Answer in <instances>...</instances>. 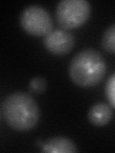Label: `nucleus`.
I'll list each match as a JSON object with an SVG mask.
<instances>
[{"instance_id":"f257e3e1","label":"nucleus","mask_w":115,"mask_h":153,"mask_svg":"<svg viewBox=\"0 0 115 153\" xmlns=\"http://www.w3.org/2000/svg\"><path fill=\"white\" fill-rule=\"evenodd\" d=\"M2 111L6 122L17 131H28L40 121V110L31 95L17 91L4 100Z\"/></svg>"},{"instance_id":"f03ea898","label":"nucleus","mask_w":115,"mask_h":153,"mask_svg":"<svg viewBox=\"0 0 115 153\" xmlns=\"http://www.w3.org/2000/svg\"><path fill=\"white\" fill-rule=\"evenodd\" d=\"M107 63L102 54L92 48L76 54L69 64L72 81L81 87H90L99 83L105 75Z\"/></svg>"},{"instance_id":"7ed1b4c3","label":"nucleus","mask_w":115,"mask_h":153,"mask_svg":"<svg viewBox=\"0 0 115 153\" xmlns=\"http://www.w3.org/2000/svg\"><path fill=\"white\" fill-rule=\"evenodd\" d=\"M90 12V4L86 0H62L57 5L56 18L61 28L70 30L85 23Z\"/></svg>"},{"instance_id":"20e7f679","label":"nucleus","mask_w":115,"mask_h":153,"mask_svg":"<svg viewBox=\"0 0 115 153\" xmlns=\"http://www.w3.org/2000/svg\"><path fill=\"white\" fill-rule=\"evenodd\" d=\"M20 25L32 36H46L53 30V20L49 12L40 5H30L20 14Z\"/></svg>"},{"instance_id":"39448f33","label":"nucleus","mask_w":115,"mask_h":153,"mask_svg":"<svg viewBox=\"0 0 115 153\" xmlns=\"http://www.w3.org/2000/svg\"><path fill=\"white\" fill-rule=\"evenodd\" d=\"M43 43L46 49L54 55H65L73 49L75 37L69 30L58 28L44 36Z\"/></svg>"},{"instance_id":"423d86ee","label":"nucleus","mask_w":115,"mask_h":153,"mask_svg":"<svg viewBox=\"0 0 115 153\" xmlns=\"http://www.w3.org/2000/svg\"><path fill=\"white\" fill-rule=\"evenodd\" d=\"M41 150L46 153H75L79 149L76 143L66 137H51L42 143Z\"/></svg>"},{"instance_id":"0eeeda50","label":"nucleus","mask_w":115,"mask_h":153,"mask_svg":"<svg viewBox=\"0 0 115 153\" xmlns=\"http://www.w3.org/2000/svg\"><path fill=\"white\" fill-rule=\"evenodd\" d=\"M113 116V108L105 102H98L92 105L89 110L87 117L89 122L97 126H102L110 122Z\"/></svg>"},{"instance_id":"6e6552de","label":"nucleus","mask_w":115,"mask_h":153,"mask_svg":"<svg viewBox=\"0 0 115 153\" xmlns=\"http://www.w3.org/2000/svg\"><path fill=\"white\" fill-rule=\"evenodd\" d=\"M102 46L105 51L111 54L115 52V23L110 24L105 29L102 37Z\"/></svg>"},{"instance_id":"1a4fd4ad","label":"nucleus","mask_w":115,"mask_h":153,"mask_svg":"<svg viewBox=\"0 0 115 153\" xmlns=\"http://www.w3.org/2000/svg\"><path fill=\"white\" fill-rule=\"evenodd\" d=\"M105 91V96H107V98L108 100L109 105L112 108H114L115 105V75L114 74H111V76L108 79Z\"/></svg>"},{"instance_id":"9d476101","label":"nucleus","mask_w":115,"mask_h":153,"mask_svg":"<svg viewBox=\"0 0 115 153\" xmlns=\"http://www.w3.org/2000/svg\"><path fill=\"white\" fill-rule=\"evenodd\" d=\"M29 88L35 93H42L47 88V81L42 76H35L29 82Z\"/></svg>"}]
</instances>
